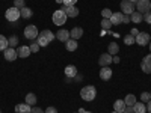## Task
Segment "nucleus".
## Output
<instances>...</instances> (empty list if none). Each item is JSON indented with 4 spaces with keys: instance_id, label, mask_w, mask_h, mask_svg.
Instances as JSON below:
<instances>
[{
    "instance_id": "f257e3e1",
    "label": "nucleus",
    "mask_w": 151,
    "mask_h": 113,
    "mask_svg": "<svg viewBox=\"0 0 151 113\" xmlns=\"http://www.w3.org/2000/svg\"><path fill=\"white\" fill-rule=\"evenodd\" d=\"M56 38V35L52 32V30H42L40 32V35H38V44H40V47H47L50 42H52L53 39Z\"/></svg>"
},
{
    "instance_id": "f03ea898",
    "label": "nucleus",
    "mask_w": 151,
    "mask_h": 113,
    "mask_svg": "<svg viewBox=\"0 0 151 113\" xmlns=\"http://www.w3.org/2000/svg\"><path fill=\"white\" fill-rule=\"evenodd\" d=\"M80 97H82V99H85V101H92V99H95V97H97V89L91 84L85 86L80 91Z\"/></svg>"
},
{
    "instance_id": "7ed1b4c3",
    "label": "nucleus",
    "mask_w": 151,
    "mask_h": 113,
    "mask_svg": "<svg viewBox=\"0 0 151 113\" xmlns=\"http://www.w3.org/2000/svg\"><path fill=\"white\" fill-rule=\"evenodd\" d=\"M53 23L56 24V26H62V24H65L67 23V14H65V11L64 9H56L53 12Z\"/></svg>"
},
{
    "instance_id": "20e7f679",
    "label": "nucleus",
    "mask_w": 151,
    "mask_h": 113,
    "mask_svg": "<svg viewBox=\"0 0 151 113\" xmlns=\"http://www.w3.org/2000/svg\"><path fill=\"white\" fill-rule=\"evenodd\" d=\"M136 8H137V12H141L142 15L151 12V3H150V0H137V2H136Z\"/></svg>"
},
{
    "instance_id": "39448f33",
    "label": "nucleus",
    "mask_w": 151,
    "mask_h": 113,
    "mask_svg": "<svg viewBox=\"0 0 151 113\" xmlns=\"http://www.w3.org/2000/svg\"><path fill=\"white\" fill-rule=\"evenodd\" d=\"M5 17H6V20H8V21H12V23H15V21H18V18L21 17V14H20V9H17L15 6H12V8H9V9L6 11V14H5Z\"/></svg>"
},
{
    "instance_id": "423d86ee",
    "label": "nucleus",
    "mask_w": 151,
    "mask_h": 113,
    "mask_svg": "<svg viewBox=\"0 0 151 113\" xmlns=\"http://www.w3.org/2000/svg\"><path fill=\"white\" fill-rule=\"evenodd\" d=\"M38 29H36V26H33V24H30V26H27L26 29H24V36L27 38V39H30V41H33V39H36L38 38Z\"/></svg>"
},
{
    "instance_id": "0eeeda50",
    "label": "nucleus",
    "mask_w": 151,
    "mask_h": 113,
    "mask_svg": "<svg viewBox=\"0 0 151 113\" xmlns=\"http://www.w3.org/2000/svg\"><path fill=\"white\" fill-rule=\"evenodd\" d=\"M121 9L124 15H132L134 12V3L129 2V0H122L121 2Z\"/></svg>"
},
{
    "instance_id": "6e6552de",
    "label": "nucleus",
    "mask_w": 151,
    "mask_h": 113,
    "mask_svg": "<svg viewBox=\"0 0 151 113\" xmlns=\"http://www.w3.org/2000/svg\"><path fill=\"white\" fill-rule=\"evenodd\" d=\"M150 33H145V32H139L137 33V36H136V44L137 45H148L150 44Z\"/></svg>"
},
{
    "instance_id": "1a4fd4ad",
    "label": "nucleus",
    "mask_w": 151,
    "mask_h": 113,
    "mask_svg": "<svg viewBox=\"0 0 151 113\" xmlns=\"http://www.w3.org/2000/svg\"><path fill=\"white\" fill-rule=\"evenodd\" d=\"M141 68H142V71H144L145 74H151V53L147 54V56L142 59Z\"/></svg>"
},
{
    "instance_id": "9d476101",
    "label": "nucleus",
    "mask_w": 151,
    "mask_h": 113,
    "mask_svg": "<svg viewBox=\"0 0 151 113\" xmlns=\"http://www.w3.org/2000/svg\"><path fill=\"white\" fill-rule=\"evenodd\" d=\"M17 57H18V54H17V50H15L14 47H8V48L5 50V59H6L8 62L15 60Z\"/></svg>"
},
{
    "instance_id": "9b49d317",
    "label": "nucleus",
    "mask_w": 151,
    "mask_h": 113,
    "mask_svg": "<svg viewBox=\"0 0 151 113\" xmlns=\"http://www.w3.org/2000/svg\"><path fill=\"white\" fill-rule=\"evenodd\" d=\"M112 54H109V53H104V54H101L100 56V59H98V64H100V67H109L110 64H112Z\"/></svg>"
},
{
    "instance_id": "f8f14e48",
    "label": "nucleus",
    "mask_w": 151,
    "mask_h": 113,
    "mask_svg": "<svg viewBox=\"0 0 151 113\" xmlns=\"http://www.w3.org/2000/svg\"><path fill=\"white\" fill-rule=\"evenodd\" d=\"M30 47L29 45H21V47H18L17 48V54H18V57H23V59H26V57H29L30 56Z\"/></svg>"
},
{
    "instance_id": "ddd939ff",
    "label": "nucleus",
    "mask_w": 151,
    "mask_h": 113,
    "mask_svg": "<svg viewBox=\"0 0 151 113\" xmlns=\"http://www.w3.org/2000/svg\"><path fill=\"white\" fill-rule=\"evenodd\" d=\"M65 11V14H67V17H71V18H76L79 15V9L76 8V5H71V6H64L62 8Z\"/></svg>"
},
{
    "instance_id": "4468645a",
    "label": "nucleus",
    "mask_w": 151,
    "mask_h": 113,
    "mask_svg": "<svg viewBox=\"0 0 151 113\" xmlns=\"http://www.w3.org/2000/svg\"><path fill=\"white\" fill-rule=\"evenodd\" d=\"M100 79L104 80V82L110 80L112 79V69L109 67H103L101 69H100Z\"/></svg>"
},
{
    "instance_id": "2eb2a0df",
    "label": "nucleus",
    "mask_w": 151,
    "mask_h": 113,
    "mask_svg": "<svg viewBox=\"0 0 151 113\" xmlns=\"http://www.w3.org/2000/svg\"><path fill=\"white\" fill-rule=\"evenodd\" d=\"M122 17H124L122 12H113L112 17H110L112 26H118V24H121V23H122Z\"/></svg>"
},
{
    "instance_id": "dca6fc26",
    "label": "nucleus",
    "mask_w": 151,
    "mask_h": 113,
    "mask_svg": "<svg viewBox=\"0 0 151 113\" xmlns=\"http://www.w3.org/2000/svg\"><path fill=\"white\" fill-rule=\"evenodd\" d=\"M56 38H58L60 42H67L70 39V32L65 30V29H60V30L56 32Z\"/></svg>"
},
{
    "instance_id": "f3484780",
    "label": "nucleus",
    "mask_w": 151,
    "mask_h": 113,
    "mask_svg": "<svg viewBox=\"0 0 151 113\" xmlns=\"http://www.w3.org/2000/svg\"><path fill=\"white\" fill-rule=\"evenodd\" d=\"M32 107L27 103H23V104H17L15 106V113H30Z\"/></svg>"
},
{
    "instance_id": "a211bd4d",
    "label": "nucleus",
    "mask_w": 151,
    "mask_h": 113,
    "mask_svg": "<svg viewBox=\"0 0 151 113\" xmlns=\"http://www.w3.org/2000/svg\"><path fill=\"white\" fill-rule=\"evenodd\" d=\"M82 36H83V29H82V27H74V29L70 32V38H71V39L77 41L79 38H82Z\"/></svg>"
},
{
    "instance_id": "6ab92c4d",
    "label": "nucleus",
    "mask_w": 151,
    "mask_h": 113,
    "mask_svg": "<svg viewBox=\"0 0 151 113\" xmlns=\"http://www.w3.org/2000/svg\"><path fill=\"white\" fill-rule=\"evenodd\" d=\"M65 75H67L68 79L76 77V75H77V68H76L74 65H68V67L65 68Z\"/></svg>"
},
{
    "instance_id": "aec40b11",
    "label": "nucleus",
    "mask_w": 151,
    "mask_h": 113,
    "mask_svg": "<svg viewBox=\"0 0 151 113\" xmlns=\"http://www.w3.org/2000/svg\"><path fill=\"white\" fill-rule=\"evenodd\" d=\"M133 112L134 113H147V106H145V103H137L136 101V104L133 106Z\"/></svg>"
},
{
    "instance_id": "412c9836",
    "label": "nucleus",
    "mask_w": 151,
    "mask_h": 113,
    "mask_svg": "<svg viewBox=\"0 0 151 113\" xmlns=\"http://www.w3.org/2000/svg\"><path fill=\"white\" fill-rule=\"evenodd\" d=\"M65 48L68 50V51H76V50H77V41L70 38V39L65 42Z\"/></svg>"
},
{
    "instance_id": "4be33fe9",
    "label": "nucleus",
    "mask_w": 151,
    "mask_h": 113,
    "mask_svg": "<svg viewBox=\"0 0 151 113\" xmlns=\"http://www.w3.org/2000/svg\"><path fill=\"white\" fill-rule=\"evenodd\" d=\"M142 20H144V15L141 14V12H137V11H134L133 14L130 15V21L132 23H136L137 24V23H141Z\"/></svg>"
},
{
    "instance_id": "5701e85b",
    "label": "nucleus",
    "mask_w": 151,
    "mask_h": 113,
    "mask_svg": "<svg viewBox=\"0 0 151 113\" xmlns=\"http://www.w3.org/2000/svg\"><path fill=\"white\" fill-rule=\"evenodd\" d=\"M124 107H125L124 99H116V101H115V104H113V110H115V112H118V113H122Z\"/></svg>"
},
{
    "instance_id": "b1692460",
    "label": "nucleus",
    "mask_w": 151,
    "mask_h": 113,
    "mask_svg": "<svg viewBox=\"0 0 151 113\" xmlns=\"http://www.w3.org/2000/svg\"><path fill=\"white\" fill-rule=\"evenodd\" d=\"M20 14H21V17H23V18H30V17L33 15V12H32V9H30V8L24 6L23 9H20Z\"/></svg>"
},
{
    "instance_id": "393cba45",
    "label": "nucleus",
    "mask_w": 151,
    "mask_h": 113,
    "mask_svg": "<svg viewBox=\"0 0 151 113\" xmlns=\"http://www.w3.org/2000/svg\"><path fill=\"white\" fill-rule=\"evenodd\" d=\"M9 47V41L8 38H5L3 35H0V51H5V50Z\"/></svg>"
},
{
    "instance_id": "a878e982",
    "label": "nucleus",
    "mask_w": 151,
    "mask_h": 113,
    "mask_svg": "<svg viewBox=\"0 0 151 113\" xmlns=\"http://www.w3.org/2000/svg\"><path fill=\"white\" fill-rule=\"evenodd\" d=\"M124 103H125V106H134L136 104V97L133 94H129L127 97H125Z\"/></svg>"
},
{
    "instance_id": "bb28decb",
    "label": "nucleus",
    "mask_w": 151,
    "mask_h": 113,
    "mask_svg": "<svg viewBox=\"0 0 151 113\" xmlns=\"http://www.w3.org/2000/svg\"><path fill=\"white\" fill-rule=\"evenodd\" d=\"M26 103L29 106H35L36 104V95L35 94H27L26 95Z\"/></svg>"
},
{
    "instance_id": "cd10ccee",
    "label": "nucleus",
    "mask_w": 151,
    "mask_h": 113,
    "mask_svg": "<svg viewBox=\"0 0 151 113\" xmlns=\"http://www.w3.org/2000/svg\"><path fill=\"white\" fill-rule=\"evenodd\" d=\"M118 51H119V47L116 42L109 44V54H118Z\"/></svg>"
},
{
    "instance_id": "c85d7f7f",
    "label": "nucleus",
    "mask_w": 151,
    "mask_h": 113,
    "mask_svg": "<svg viewBox=\"0 0 151 113\" xmlns=\"http://www.w3.org/2000/svg\"><path fill=\"white\" fill-rule=\"evenodd\" d=\"M124 42L127 44V45H133V44L136 42V38H134L133 35H125V36H124Z\"/></svg>"
},
{
    "instance_id": "c756f323",
    "label": "nucleus",
    "mask_w": 151,
    "mask_h": 113,
    "mask_svg": "<svg viewBox=\"0 0 151 113\" xmlns=\"http://www.w3.org/2000/svg\"><path fill=\"white\" fill-rule=\"evenodd\" d=\"M110 27H112V23H110V20L103 18V20H101V29H103V30H109Z\"/></svg>"
},
{
    "instance_id": "7c9ffc66",
    "label": "nucleus",
    "mask_w": 151,
    "mask_h": 113,
    "mask_svg": "<svg viewBox=\"0 0 151 113\" xmlns=\"http://www.w3.org/2000/svg\"><path fill=\"white\" fill-rule=\"evenodd\" d=\"M101 17H103V18L110 20V17H112V11H110V9H107V8H106V9H103V11H101Z\"/></svg>"
},
{
    "instance_id": "2f4dec72",
    "label": "nucleus",
    "mask_w": 151,
    "mask_h": 113,
    "mask_svg": "<svg viewBox=\"0 0 151 113\" xmlns=\"http://www.w3.org/2000/svg\"><path fill=\"white\" fill-rule=\"evenodd\" d=\"M150 99H151V95H150L148 92H142V94H141V101H142V103H148Z\"/></svg>"
},
{
    "instance_id": "473e14b6",
    "label": "nucleus",
    "mask_w": 151,
    "mask_h": 113,
    "mask_svg": "<svg viewBox=\"0 0 151 113\" xmlns=\"http://www.w3.org/2000/svg\"><path fill=\"white\" fill-rule=\"evenodd\" d=\"M24 2H26V0H14V6L17 9H23L24 6H26V5H24Z\"/></svg>"
},
{
    "instance_id": "72a5a7b5",
    "label": "nucleus",
    "mask_w": 151,
    "mask_h": 113,
    "mask_svg": "<svg viewBox=\"0 0 151 113\" xmlns=\"http://www.w3.org/2000/svg\"><path fill=\"white\" fill-rule=\"evenodd\" d=\"M8 41H9V45H11V47H14V45H17V44H18V36H15V35H12V36L9 38Z\"/></svg>"
},
{
    "instance_id": "f704fd0d",
    "label": "nucleus",
    "mask_w": 151,
    "mask_h": 113,
    "mask_svg": "<svg viewBox=\"0 0 151 113\" xmlns=\"http://www.w3.org/2000/svg\"><path fill=\"white\" fill-rule=\"evenodd\" d=\"M29 47H30V51L32 53H38V50H40V44H38V42H32Z\"/></svg>"
},
{
    "instance_id": "c9c22d12",
    "label": "nucleus",
    "mask_w": 151,
    "mask_h": 113,
    "mask_svg": "<svg viewBox=\"0 0 151 113\" xmlns=\"http://www.w3.org/2000/svg\"><path fill=\"white\" fill-rule=\"evenodd\" d=\"M122 113H134L133 112V106H125L124 110H122Z\"/></svg>"
},
{
    "instance_id": "e433bc0d",
    "label": "nucleus",
    "mask_w": 151,
    "mask_h": 113,
    "mask_svg": "<svg viewBox=\"0 0 151 113\" xmlns=\"http://www.w3.org/2000/svg\"><path fill=\"white\" fill-rule=\"evenodd\" d=\"M30 113H45L41 107H32V110H30Z\"/></svg>"
},
{
    "instance_id": "4c0bfd02",
    "label": "nucleus",
    "mask_w": 151,
    "mask_h": 113,
    "mask_svg": "<svg viewBox=\"0 0 151 113\" xmlns=\"http://www.w3.org/2000/svg\"><path fill=\"white\" fill-rule=\"evenodd\" d=\"M77 0H64V6H71V5H76Z\"/></svg>"
},
{
    "instance_id": "58836bf2",
    "label": "nucleus",
    "mask_w": 151,
    "mask_h": 113,
    "mask_svg": "<svg viewBox=\"0 0 151 113\" xmlns=\"http://www.w3.org/2000/svg\"><path fill=\"white\" fill-rule=\"evenodd\" d=\"M144 20H145L148 24H151V12H148V14H145V15H144Z\"/></svg>"
},
{
    "instance_id": "ea45409f",
    "label": "nucleus",
    "mask_w": 151,
    "mask_h": 113,
    "mask_svg": "<svg viewBox=\"0 0 151 113\" xmlns=\"http://www.w3.org/2000/svg\"><path fill=\"white\" fill-rule=\"evenodd\" d=\"M45 113H58V110H56L55 107L50 106V107H47V109H45Z\"/></svg>"
},
{
    "instance_id": "a19ab883",
    "label": "nucleus",
    "mask_w": 151,
    "mask_h": 113,
    "mask_svg": "<svg viewBox=\"0 0 151 113\" xmlns=\"http://www.w3.org/2000/svg\"><path fill=\"white\" fill-rule=\"evenodd\" d=\"M122 23H132L130 21V15H124L122 17Z\"/></svg>"
},
{
    "instance_id": "79ce46f5",
    "label": "nucleus",
    "mask_w": 151,
    "mask_h": 113,
    "mask_svg": "<svg viewBox=\"0 0 151 113\" xmlns=\"http://www.w3.org/2000/svg\"><path fill=\"white\" fill-rule=\"evenodd\" d=\"M137 33H139V30H137V29H132V30H130V35H133L134 38L137 36Z\"/></svg>"
},
{
    "instance_id": "37998d69",
    "label": "nucleus",
    "mask_w": 151,
    "mask_h": 113,
    "mask_svg": "<svg viewBox=\"0 0 151 113\" xmlns=\"http://www.w3.org/2000/svg\"><path fill=\"white\" fill-rule=\"evenodd\" d=\"M147 110L151 113V99H150V101H148V104H147Z\"/></svg>"
},
{
    "instance_id": "c03bdc74",
    "label": "nucleus",
    "mask_w": 151,
    "mask_h": 113,
    "mask_svg": "<svg viewBox=\"0 0 151 113\" xmlns=\"http://www.w3.org/2000/svg\"><path fill=\"white\" fill-rule=\"evenodd\" d=\"M112 62H115V64H119V57H113Z\"/></svg>"
},
{
    "instance_id": "a18cd8bd",
    "label": "nucleus",
    "mask_w": 151,
    "mask_h": 113,
    "mask_svg": "<svg viewBox=\"0 0 151 113\" xmlns=\"http://www.w3.org/2000/svg\"><path fill=\"white\" fill-rule=\"evenodd\" d=\"M79 113H92V112H86L85 109H80V110H79Z\"/></svg>"
},
{
    "instance_id": "49530a36",
    "label": "nucleus",
    "mask_w": 151,
    "mask_h": 113,
    "mask_svg": "<svg viewBox=\"0 0 151 113\" xmlns=\"http://www.w3.org/2000/svg\"><path fill=\"white\" fill-rule=\"evenodd\" d=\"M129 2H132V3H134V2H137V0H129Z\"/></svg>"
},
{
    "instance_id": "de8ad7c7",
    "label": "nucleus",
    "mask_w": 151,
    "mask_h": 113,
    "mask_svg": "<svg viewBox=\"0 0 151 113\" xmlns=\"http://www.w3.org/2000/svg\"><path fill=\"white\" fill-rule=\"evenodd\" d=\"M148 47H150V51H151V41H150V45Z\"/></svg>"
},
{
    "instance_id": "09e8293b",
    "label": "nucleus",
    "mask_w": 151,
    "mask_h": 113,
    "mask_svg": "<svg viewBox=\"0 0 151 113\" xmlns=\"http://www.w3.org/2000/svg\"><path fill=\"white\" fill-rule=\"evenodd\" d=\"M112 113H118V112H115V110H113V112H112Z\"/></svg>"
},
{
    "instance_id": "8fccbe9b",
    "label": "nucleus",
    "mask_w": 151,
    "mask_h": 113,
    "mask_svg": "<svg viewBox=\"0 0 151 113\" xmlns=\"http://www.w3.org/2000/svg\"><path fill=\"white\" fill-rule=\"evenodd\" d=\"M0 113H2V110H0Z\"/></svg>"
},
{
    "instance_id": "3c124183",
    "label": "nucleus",
    "mask_w": 151,
    "mask_h": 113,
    "mask_svg": "<svg viewBox=\"0 0 151 113\" xmlns=\"http://www.w3.org/2000/svg\"><path fill=\"white\" fill-rule=\"evenodd\" d=\"M150 95H151V92H150Z\"/></svg>"
},
{
    "instance_id": "603ef678",
    "label": "nucleus",
    "mask_w": 151,
    "mask_h": 113,
    "mask_svg": "<svg viewBox=\"0 0 151 113\" xmlns=\"http://www.w3.org/2000/svg\"><path fill=\"white\" fill-rule=\"evenodd\" d=\"M77 113H79V112H77Z\"/></svg>"
}]
</instances>
